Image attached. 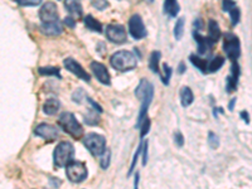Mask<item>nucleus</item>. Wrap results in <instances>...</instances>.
Listing matches in <instances>:
<instances>
[{"label":"nucleus","mask_w":252,"mask_h":189,"mask_svg":"<svg viewBox=\"0 0 252 189\" xmlns=\"http://www.w3.org/2000/svg\"><path fill=\"white\" fill-rule=\"evenodd\" d=\"M135 96L141 101L140 111L138 115V121H136V127H140L141 123L148 118V111H149L150 103L154 98V86L148 80L143 78L139 82L138 87L135 90Z\"/></svg>","instance_id":"1"},{"label":"nucleus","mask_w":252,"mask_h":189,"mask_svg":"<svg viewBox=\"0 0 252 189\" xmlns=\"http://www.w3.org/2000/svg\"><path fill=\"white\" fill-rule=\"evenodd\" d=\"M110 64L112 68L120 72L132 71L138 66V60L135 55L130 51H118L110 58Z\"/></svg>","instance_id":"2"},{"label":"nucleus","mask_w":252,"mask_h":189,"mask_svg":"<svg viewBox=\"0 0 252 189\" xmlns=\"http://www.w3.org/2000/svg\"><path fill=\"white\" fill-rule=\"evenodd\" d=\"M75 148L69 141H61L53 152V161L58 168H64L73 161Z\"/></svg>","instance_id":"3"},{"label":"nucleus","mask_w":252,"mask_h":189,"mask_svg":"<svg viewBox=\"0 0 252 189\" xmlns=\"http://www.w3.org/2000/svg\"><path fill=\"white\" fill-rule=\"evenodd\" d=\"M58 125L66 131L67 134L71 135L73 139H81L83 135V127L78 123L77 119L72 112H62L58 118Z\"/></svg>","instance_id":"4"},{"label":"nucleus","mask_w":252,"mask_h":189,"mask_svg":"<svg viewBox=\"0 0 252 189\" xmlns=\"http://www.w3.org/2000/svg\"><path fill=\"white\" fill-rule=\"evenodd\" d=\"M83 145L91 153L94 157H101L106 152V139L102 135L96 134V132H90V134L83 136Z\"/></svg>","instance_id":"5"},{"label":"nucleus","mask_w":252,"mask_h":189,"mask_svg":"<svg viewBox=\"0 0 252 189\" xmlns=\"http://www.w3.org/2000/svg\"><path fill=\"white\" fill-rule=\"evenodd\" d=\"M66 174L72 183H81L87 178L86 164L82 161H72L66 166Z\"/></svg>","instance_id":"6"},{"label":"nucleus","mask_w":252,"mask_h":189,"mask_svg":"<svg viewBox=\"0 0 252 189\" xmlns=\"http://www.w3.org/2000/svg\"><path fill=\"white\" fill-rule=\"evenodd\" d=\"M223 51L226 52L227 57L232 62H236L241 55V43L237 35L232 33H227L223 39Z\"/></svg>","instance_id":"7"},{"label":"nucleus","mask_w":252,"mask_h":189,"mask_svg":"<svg viewBox=\"0 0 252 189\" xmlns=\"http://www.w3.org/2000/svg\"><path fill=\"white\" fill-rule=\"evenodd\" d=\"M129 32L131 37L136 40H140L146 37L148 32H146L144 22L139 14H134L129 20Z\"/></svg>","instance_id":"8"},{"label":"nucleus","mask_w":252,"mask_h":189,"mask_svg":"<svg viewBox=\"0 0 252 189\" xmlns=\"http://www.w3.org/2000/svg\"><path fill=\"white\" fill-rule=\"evenodd\" d=\"M105 33H106L107 39L115 44H123L125 43L126 39H127L125 28H124V26H120V24H111V26H107Z\"/></svg>","instance_id":"9"},{"label":"nucleus","mask_w":252,"mask_h":189,"mask_svg":"<svg viewBox=\"0 0 252 189\" xmlns=\"http://www.w3.org/2000/svg\"><path fill=\"white\" fill-rule=\"evenodd\" d=\"M63 64H64L66 69H68V71L71 72V73H73L76 77L81 78V80L85 81V82H90V81H91V77H90L89 73L85 71V68L81 66L77 61L73 60L72 57L66 58V60L63 61Z\"/></svg>","instance_id":"10"},{"label":"nucleus","mask_w":252,"mask_h":189,"mask_svg":"<svg viewBox=\"0 0 252 189\" xmlns=\"http://www.w3.org/2000/svg\"><path fill=\"white\" fill-rule=\"evenodd\" d=\"M34 134L37 136H40V138H43L44 140H56L58 138V135H60V131L56 126L49 125V124H39L34 129Z\"/></svg>","instance_id":"11"},{"label":"nucleus","mask_w":252,"mask_h":189,"mask_svg":"<svg viewBox=\"0 0 252 189\" xmlns=\"http://www.w3.org/2000/svg\"><path fill=\"white\" fill-rule=\"evenodd\" d=\"M39 18L42 23H49V22H56L58 20V10L57 5L52 1H47L39 10Z\"/></svg>","instance_id":"12"},{"label":"nucleus","mask_w":252,"mask_h":189,"mask_svg":"<svg viewBox=\"0 0 252 189\" xmlns=\"http://www.w3.org/2000/svg\"><path fill=\"white\" fill-rule=\"evenodd\" d=\"M91 67V71L94 73V76L97 78V81L105 86H110L111 85V78H110V73L107 71V68L103 66L102 63L100 62H91L90 64Z\"/></svg>","instance_id":"13"},{"label":"nucleus","mask_w":252,"mask_h":189,"mask_svg":"<svg viewBox=\"0 0 252 189\" xmlns=\"http://www.w3.org/2000/svg\"><path fill=\"white\" fill-rule=\"evenodd\" d=\"M194 35V40L197 42V46H198V55L199 56H206L208 55L209 52L213 49V46H215V42L209 37H203L199 33L194 32L193 33Z\"/></svg>","instance_id":"14"},{"label":"nucleus","mask_w":252,"mask_h":189,"mask_svg":"<svg viewBox=\"0 0 252 189\" xmlns=\"http://www.w3.org/2000/svg\"><path fill=\"white\" fill-rule=\"evenodd\" d=\"M240 66H238L237 62H232V66H231V72H229V75L227 76L226 80V91L228 94L231 92L236 91L238 85V78H240Z\"/></svg>","instance_id":"15"},{"label":"nucleus","mask_w":252,"mask_h":189,"mask_svg":"<svg viewBox=\"0 0 252 189\" xmlns=\"http://www.w3.org/2000/svg\"><path fill=\"white\" fill-rule=\"evenodd\" d=\"M223 10L229 14V18H231V23L232 26H237L238 22H240V9L237 8L236 3L233 0H223Z\"/></svg>","instance_id":"16"},{"label":"nucleus","mask_w":252,"mask_h":189,"mask_svg":"<svg viewBox=\"0 0 252 189\" xmlns=\"http://www.w3.org/2000/svg\"><path fill=\"white\" fill-rule=\"evenodd\" d=\"M40 31L49 37H56V35H60L62 33L63 28L61 26L60 20H56V22H49V23H42Z\"/></svg>","instance_id":"17"},{"label":"nucleus","mask_w":252,"mask_h":189,"mask_svg":"<svg viewBox=\"0 0 252 189\" xmlns=\"http://www.w3.org/2000/svg\"><path fill=\"white\" fill-rule=\"evenodd\" d=\"M64 8L67 9V12L69 13L71 17L80 18L82 17L83 9L82 4H81V0H64Z\"/></svg>","instance_id":"18"},{"label":"nucleus","mask_w":252,"mask_h":189,"mask_svg":"<svg viewBox=\"0 0 252 189\" xmlns=\"http://www.w3.org/2000/svg\"><path fill=\"white\" fill-rule=\"evenodd\" d=\"M179 10H181V8H179L178 0H164V13L168 17L175 18Z\"/></svg>","instance_id":"19"},{"label":"nucleus","mask_w":252,"mask_h":189,"mask_svg":"<svg viewBox=\"0 0 252 189\" xmlns=\"http://www.w3.org/2000/svg\"><path fill=\"white\" fill-rule=\"evenodd\" d=\"M189 61H190L193 66H194L195 68L199 69L202 73H208L209 61H207L206 58H202L201 56L190 55V57H189Z\"/></svg>","instance_id":"20"},{"label":"nucleus","mask_w":252,"mask_h":189,"mask_svg":"<svg viewBox=\"0 0 252 189\" xmlns=\"http://www.w3.org/2000/svg\"><path fill=\"white\" fill-rule=\"evenodd\" d=\"M61 109V102L57 98H48L43 103V112L47 115H56Z\"/></svg>","instance_id":"21"},{"label":"nucleus","mask_w":252,"mask_h":189,"mask_svg":"<svg viewBox=\"0 0 252 189\" xmlns=\"http://www.w3.org/2000/svg\"><path fill=\"white\" fill-rule=\"evenodd\" d=\"M194 101V94H193V91L189 89L188 86L182 87L181 90V102L183 107L190 106Z\"/></svg>","instance_id":"22"},{"label":"nucleus","mask_w":252,"mask_h":189,"mask_svg":"<svg viewBox=\"0 0 252 189\" xmlns=\"http://www.w3.org/2000/svg\"><path fill=\"white\" fill-rule=\"evenodd\" d=\"M161 53L159 51L152 52L149 58V68L152 69V72L157 73V75H160V68H159V62H160Z\"/></svg>","instance_id":"23"},{"label":"nucleus","mask_w":252,"mask_h":189,"mask_svg":"<svg viewBox=\"0 0 252 189\" xmlns=\"http://www.w3.org/2000/svg\"><path fill=\"white\" fill-rule=\"evenodd\" d=\"M208 37L213 40V42H218L220 38V29L218 23L216 20L211 19L208 22Z\"/></svg>","instance_id":"24"},{"label":"nucleus","mask_w":252,"mask_h":189,"mask_svg":"<svg viewBox=\"0 0 252 189\" xmlns=\"http://www.w3.org/2000/svg\"><path fill=\"white\" fill-rule=\"evenodd\" d=\"M83 23H85V26H86L90 31L97 32V33H101V32H102V24H101L98 20L94 19L91 14H89L85 17V19H83Z\"/></svg>","instance_id":"25"},{"label":"nucleus","mask_w":252,"mask_h":189,"mask_svg":"<svg viewBox=\"0 0 252 189\" xmlns=\"http://www.w3.org/2000/svg\"><path fill=\"white\" fill-rule=\"evenodd\" d=\"M224 62H226V60H224L223 57H220V56H215L212 60L209 61L208 73H212V72H216L218 71V69H220V67H223Z\"/></svg>","instance_id":"26"},{"label":"nucleus","mask_w":252,"mask_h":189,"mask_svg":"<svg viewBox=\"0 0 252 189\" xmlns=\"http://www.w3.org/2000/svg\"><path fill=\"white\" fill-rule=\"evenodd\" d=\"M40 76H55L57 78H62L61 76V69L58 67H53V66H46V67H39L38 69Z\"/></svg>","instance_id":"27"},{"label":"nucleus","mask_w":252,"mask_h":189,"mask_svg":"<svg viewBox=\"0 0 252 189\" xmlns=\"http://www.w3.org/2000/svg\"><path fill=\"white\" fill-rule=\"evenodd\" d=\"M184 23H186V20H184L183 17H181L179 19L177 20V23L174 26V37L175 39H182L184 33Z\"/></svg>","instance_id":"28"},{"label":"nucleus","mask_w":252,"mask_h":189,"mask_svg":"<svg viewBox=\"0 0 252 189\" xmlns=\"http://www.w3.org/2000/svg\"><path fill=\"white\" fill-rule=\"evenodd\" d=\"M100 112L96 111V110H94V111H89L87 112V115L85 116V123L87 124V125H96V124L100 123Z\"/></svg>","instance_id":"29"},{"label":"nucleus","mask_w":252,"mask_h":189,"mask_svg":"<svg viewBox=\"0 0 252 189\" xmlns=\"http://www.w3.org/2000/svg\"><path fill=\"white\" fill-rule=\"evenodd\" d=\"M172 73H173V69L170 68L166 63H164L163 64V73H160V78H161V82L165 85V86H168L170 82V77H172Z\"/></svg>","instance_id":"30"},{"label":"nucleus","mask_w":252,"mask_h":189,"mask_svg":"<svg viewBox=\"0 0 252 189\" xmlns=\"http://www.w3.org/2000/svg\"><path fill=\"white\" fill-rule=\"evenodd\" d=\"M141 153H143V141H141L140 145H139L138 149H136V152H135L134 158H132L131 165H130V169H129V173H127V175H131V173L135 170V165H136V163H138V159H139V157H140Z\"/></svg>","instance_id":"31"},{"label":"nucleus","mask_w":252,"mask_h":189,"mask_svg":"<svg viewBox=\"0 0 252 189\" xmlns=\"http://www.w3.org/2000/svg\"><path fill=\"white\" fill-rule=\"evenodd\" d=\"M208 145L211 149H217L218 146H220V139H218V136L213 131L208 132Z\"/></svg>","instance_id":"32"},{"label":"nucleus","mask_w":252,"mask_h":189,"mask_svg":"<svg viewBox=\"0 0 252 189\" xmlns=\"http://www.w3.org/2000/svg\"><path fill=\"white\" fill-rule=\"evenodd\" d=\"M110 160H111V153H110V150L106 149V152L101 155V160H100L101 168H102V169H107L110 165Z\"/></svg>","instance_id":"33"},{"label":"nucleus","mask_w":252,"mask_h":189,"mask_svg":"<svg viewBox=\"0 0 252 189\" xmlns=\"http://www.w3.org/2000/svg\"><path fill=\"white\" fill-rule=\"evenodd\" d=\"M91 4L97 10H105V9H107L110 6L107 0H91Z\"/></svg>","instance_id":"34"},{"label":"nucleus","mask_w":252,"mask_h":189,"mask_svg":"<svg viewBox=\"0 0 252 189\" xmlns=\"http://www.w3.org/2000/svg\"><path fill=\"white\" fill-rule=\"evenodd\" d=\"M139 129H140V138H141V140H143L144 136H145V135L148 134V132H149V130H150V120H149V119L146 118L145 120L141 123V125H140V127H139Z\"/></svg>","instance_id":"35"},{"label":"nucleus","mask_w":252,"mask_h":189,"mask_svg":"<svg viewBox=\"0 0 252 189\" xmlns=\"http://www.w3.org/2000/svg\"><path fill=\"white\" fill-rule=\"evenodd\" d=\"M17 3L22 6H37L42 3V0H17Z\"/></svg>","instance_id":"36"},{"label":"nucleus","mask_w":252,"mask_h":189,"mask_svg":"<svg viewBox=\"0 0 252 189\" xmlns=\"http://www.w3.org/2000/svg\"><path fill=\"white\" fill-rule=\"evenodd\" d=\"M83 98H86V94H85L83 90H78L77 92H75V94H72V100L75 101V102H77V103L82 102Z\"/></svg>","instance_id":"37"},{"label":"nucleus","mask_w":252,"mask_h":189,"mask_svg":"<svg viewBox=\"0 0 252 189\" xmlns=\"http://www.w3.org/2000/svg\"><path fill=\"white\" fill-rule=\"evenodd\" d=\"M174 141H175V144H177V146L182 148V146L184 145V136H183V134H182V132H175Z\"/></svg>","instance_id":"38"},{"label":"nucleus","mask_w":252,"mask_h":189,"mask_svg":"<svg viewBox=\"0 0 252 189\" xmlns=\"http://www.w3.org/2000/svg\"><path fill=\"white\" fill-rule=\"evenodd\" d=\"M148 163V140L143 141V165L145 166Z\"/></svg>","instance_id":"39"},{"label":"nucleus","mask_w":252,"mask_h":189,"mask_svg":"<svg viewBox=\"0 0 252 189\" xmlns=\"http://www.w3.org/2000/svg\"><path fill=\"white\" fill-rule=\"evenodd\" d=\"M64 24L69 28H75L76 26V22H75V18L73 17H66L64 18Z\"/></svg>","instance_id":"40"},{"label":"nucleus","mask_w":252,"mask_h":189,"mask_svg":"<svg viewBox=\"0 0 252 189\" xmlns=\"http://www.w3.org/2000/svg\"><path fill=\"white\" fill-rule=\"evenodd\" d=\"M87 101H89L90 103H91L92 105V107H94V110H96V111H98L101 114V112H102V107L100 106V105H98V103H96L94 102V100H92V98H90V97H87Z\"/></svg>","instance_id":"41"},{"label":"nucleus","mask_w":252,"mask_h":189,"mask_svg":"<svg viewBox=\"0 0 252 189\" xmlns=\"http://www.w3.org/2000/svg\"><path fill=\"white\" fill-rule=\"evenodd\" d=\"M194 28L198 29V31H201V29L203 28V20H202L201 18H197V19L194 20Z\"/></svg>","instance_id":"42"},{"label":"nucleus","mask_w":252,"mask_h":189,"mask_svg":"<svg viewBox=\"0 0 252 189\" xmlns=\"http://www.w3.org/2000/svg\"><path fill=\"white\" fill-rule=\"evenodd\" d=\"M240 116H241V119H242V120L245 121V123L250 124V115H249V112H247V111H241Z\"/></svg>","instance_id":"43"},{"label":"nucleus","mask_w":252,"mask_h":189,"mask_svg":"<svg viewBox=\"0 0 252 189\" xmlns=\"http://www.w3.org/2000/svg\"><path fill=\"white\" fill-rule=\"evenodd\" d=\"M186 71H187V67L186 64H184V62L179 63V66H178V73H179V75H183Z\"/></svg>","instance_id":"44"},{"label":"nucleus","mask_w":252,"mask_h":189,"mask_svg":"<svg viewBox=\"0 0 252 189\" xmlns=\"http://www.w3.org/2000/svg\"><path fill=\"white\" fill-rule=\"evenodd\" d=\"M236 101H237V98H232V100L229 101V103H228V110L229 111H233V109H235V103H236Z\"/></svg>","instance_id":"45"},{"label":"nucleus","mask_w":252,"mask_h":189,"mask_svg":"<svg viewBox=\"0 0 252 189\" xmlns=\"http://www.w3.org/2000/svg\"><path fill=\"white\" fill-rule=\"evenodd\" d=\"M218 114H223V109L222 107H215V110H213L215 118H218Z\"/></svg>","instance_id":"46"},{"label":"nucleus","mask_w":252,"mask_h":189,"mask_svg":"<svg viewBox=\"0 0 252 189\" xmlns=\"http://www.w3.org/2000/svg\"><path fill=\"white\" fill-rule=\"evenodd\" d=\"M139 178H140V174H139V173H136V174H135V181H134L135 188H139Z\"/></svg>","instance_id":"47"},{"label":"nucleus","mask_w":252,"mask_h":189,"mask_svg":"<svg viewBox=\"0 0 252 189\" xmlns=\"http://www.w3.org/2000/svg\"><path fill=\"white\" fill-rule=\"evenodd\" d=\"M146 3H153V1H154V0H145Z\"/></svg>","instance_id":"48"}]
</instances>
